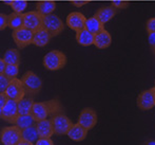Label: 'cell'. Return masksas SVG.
Instances as JSON below:
<instances>
[{
	"label": "cell",
	"instance_id": "obj_1",
	"mask_svg": "<svg viewBox=\"0 0 155 145\" xmlns=\"http://www.w3.org/2000/svg\"><path fill=\"white\" fill-rule=\"evenodd\" d=\"M61 105L58 100H51L48 102L34 103L31 111V116L36 122L45 120L49 116H54L58 113H61Z\"/></svg>",
	"mask_w": 155,
	"mask_h": 145
},
{
	"label": "cell",
	"instance_id": "obj_2",
	"mask_svg": "<svg viewBox=\"0 0 155 145\" xmlns=\"http://www.w3.org/2000/svg\"><path fill=\"white\" fill-rule=\"evenodd\" d=\"M67 64V57L61 51L53 50L47 53L43 57V66L45 69L56 71L63 68Z\"/></svg>",
	"mask_w": 155,
	"mask_h": 145
},
{
	"label": "cell",
	"instance_id": "obj_3",
	"mask_svg": "<svg viewBox=\"0 0 155 145\" xmlns=\"http://www.w3.org/2000/svg\"><path fill=\"white\" fill-rule=\"evenodd\" d=\"M21 82H22L27 94L31 95V98L36 95L37 93H39V91L42 88V81H41V78L32 71L25 72L21 76Z\"/></svg>",
	"mask_w": 155,
	"mask_h": 145
},
{
	"label": "cell",
	"instance_id": "obj_4",
	"mask_svg": "<svg viewBox=\"0 0 155 145\" xmlns=\"http://www.w3.org/2000/svg\"><path fill=\"white\" fill-rule=\"evenodd\" d=\"M21 131L22 130L16 125L2 128L0 133V141L2 145H17L22 139Z\"/></svg>",
	"mask_w": 155,
	"mask_h": 145
},
{
	"label": "cell",
	"instance_id": "obj_5",
	"mask_svg": "<svg viewBox=\"0 0 155 145\" xmlns=\"http://www.w3.org/2000/svg\"><path fill=\"white\" fill-rule=\"evenodd\" d=\"M43 29H45L51 34V36H56L63 31V22L58 16L50 14L43 16Z\"/></svg>",
	"mask_w": 155,
	"mask_h": 145
},
{
	"label": "cell",
	"instance_id": "obj_6",
	"mask_svg": "<svg viewBox=\"0 0 155 145\" xmlns=\"http://www.w3.org/2000/svg\"><path fill=\"white\" fill-rule=\"evenodd\" d=\"M12 36L15 43L17 45V47L19 49H23V48L28 47V46L32 43L33 37H34V32L30 29L22 27L21 29L13 31Z\"/></svg>",
	"mask_w": 155,
	"mask_h": 145
},
{
	"label": "cell",
	"instance_id": "obj_7",
	"mask_svg": "<svg viewBox=\"0 0 155 145\" xmlns=\"http://www.w3.org/2000/svg\"><path fill=\"white\" fill-rule=\"evenodd\" d=\"M51 120L52 123H53L55 135L57 136L68 135L71 127L73 126V123L71 122V120L67 116L62 115V113H58V115L52 116Z\"/></svg>",
	"mask_w": 155,
	"mask_h": 145
},
{
	"label": "cell",
	"instance_id": "obj_8",
	"mask_svg": "<svg viewBox=\"0 0 155 145\" xmlns=\"http://www.w3.org/2000/svg\"><path fill=\"white\" fill-rule=\"evenodd\" d=\"M5 94L10 100H14L16 102H19L22 98H25L27 92H25V89L23 87L21 80H18L17 78L11 80V83L8 85V89H6Z\"/></svg>",
	"mask_w": 155,
	"mask_h": 145
},
{
	"label": "cell",
	"instance_id": "obj_9",
	"mask_svg": "<svg viewBox=\"0 0 155 145\" xmlns=\"http://www.w3.org/2000/svg\"><path fill=\"white\" fill-rule=\"evenodd\" d=\"M43 26V16L38 11H32L23 14V27L33 32L41 29Z\"/></svg>",
	"mask_w": 155,
	"mask_h": 145
},
{
	"label": "cell",
	"instance_id": "obj_10",
	"mask_svg": "<svg viewBox=\"0 0 155 145\" xmlns=\"http://www.w3.org/2000/svg\"><path fill=\"white\" fill-rule=\"evenodd\" d=\"M18 104L16 101L8 100L3 108H0V116L3 121L14 125L18 118Z\"/></svg>",
	"mask_w": 155,
	"mask_h": 145
},
{
	"label": "cell",
	"instance_id": "obj_11",
	"mask_svg": "<svg viewBox=\"0 0 155 145\" xmlns=\"http://www.w3.org/2000/svg\"><path fill=\"white\" fill-rule=\"evenodd\" d=\"M77 123L90 130L97 124V113L92 108H84L78 116Z\"/></svg>",
	"mask_w": 155,
	"mask_h": 145
},
{
	"label": "cell",
	"instance_id": "obj_12",
	"mask_svg": "<svg viewBox=\"0 0 155 145\" xmlns=\"http://www.w3.org/2000/svg\"><path fill=\"white\" fill-rule=\"evenodd\" d=\"M86 21L87 18L84 15L79 12H72L67 17V26L75 32L84 30L86 28Z\"/></svg>",
	"mask_w": 155,
	"mask_h": 145
},
{
	"label": "cell",
	"instance_id": "obj_13",
	"mask_svg": "<svg viewBox=\"0 0 155 145\" xmlns=\"http://www.w3.org/2000/svg\"><path fill=\"white\" fill-rule=\"evenodd\" d=\"M137 106L141 110H150L155 106L154 89H149L143 91L137 98Z\"/></svg>",
	"mask_w": 155,
	"mask_h": 145
},
{
	"label": "cell",
	"instance_id": "obj_14",
	"mask_svg": "<svg viewBox=\"0 0 155 145\" xmlns=\"http://www.w3.org/2000/svg\"><path fill=\"white\" fill-rule=\"evenodd\" d=\"M36 127L40 138H51L55 133L53 123H52L51 119H45V120L38 121L36 123Z\"/></svg>",
	"mask_w": 155,
	"mask_h": 145
},
{
	"label": "cell",
	"instance_id": "obj_15",
	"mask_svg": "<svg viewBox=\"0 0 155 145\" xmlns=\"http://www.w3.org/2000/svg\"><path fill=\"white\" fill-rule=\"evenodd\" d=\"M88 131H89L88 129H86L84 126L76 123V124H73V126L71 127V129L69 130L67 136L71 140H73V141L80 142L86 139L87 135H88Z\"/></svg>",
	"mask_w": 155,
	"mask_h": 145
},
{
	"label": "cell",
	"instance_id": "obj_16",
	"mask_svg": "<svg viewBox=\"0 0 155 145\" xmlns=\"http://www.w3.org/2000/svg\"><path fill=\"white\" fill-rule=\"evenodd\" d=\"M112 43V37L110 33L106 30H102L101 32L95 34L94 38V46L98 49H107Z\"/></svg>",
	"mask_w": 155,
	"mask_h": 145
},
{
	"label": "cell",
	"instance_id": "obj_17",
	"mask_svg": "<svg viewBox=\"0 0 155 145\" xmlns=\"http://www.w3.org/2000/svg\"><path fill=\"white\" fill-rule=\"evenodd\" d=\"M51 37H52L51 34L47 30L41 28V29L37 30L36 32H34V37H33L32 43L36 46V47L42 48L49 43Z\"/></svg>",
	"mask_w": 155,
	"mask_h": 145
},
{
	"label": "cell",
	"instance_id": "obj_18",
	"mask_svg": "<svg viewBox=\"0 0 155 145\" xmlns=\"http://www.w3.org/2000/svg\"><path fill=\"white\" fill-rule=\"evenodd\" d=\"M94 38H95V34L91 33L87 29L76 32V41L84 47H89L91 45H94Z\"/></svg>",
	"mask_w": 155,
	"mask_h": 145
},
{
	"label": "cell",
	"instance_id": "obj_19",
	"mask_svg": "<svg viewBox=\"0 0 155 145\" xmlns=\"http://www.w3.org/2000/svg\"><path fill=\"white\" fill-rule=\"evenodd\" d=\"M115 15H116V8L111 5V6H104V8L99 9L94 16L97 17V18L104 25V23H107L108 21H110Z\"/></svg>",
	"mask_w": 155,
	"mask_h": 145
},
{
	"label": "cell",
	"instance_id": "obj_20",
	"mask_svg": "<svg viewBox=\"0 0 155 145\" xmlns=\"http://www.w3.org/2000/svg\"><path fill=\"white\" fill-rule=\"evenodd\" d=\"M88 31H90L93 34H97V33L101 32L102 30H104V23L97 18V17L93 16L90 17V18H87L86 21V28Z\"/></svg>",
	"mask_w": 155,
	"mask_h": 145
},
{
	"label": "cell",
	"instance_id": "obj_21",
	"mask_svg": "<svg viewBox=\"0 0 155 145\" xmlns=\"http://www.w3.org/2000/svg\"><path fill=\"white\" fill-rule=\"evenodd\" d=\"M36 9L42 16H47L50 15L55 11L56 9V3L55 1H38L36 4Z\"/></svg>",
	"mask_w": 155,
	"mask_h": 145
},
{
	"label": "cell",
	"instance_id": "obj_22",
	"mask_svg": "<svg viewBox=\"0 0 155 145\" xmlns=\"http://www.w3.org/2000/svg\"><path fill=\"white\" fill-rule=\"evenodd\" d=\"M21 136H22L23 140H27V141L32 142V143H34V144L36 143L39 138H40L39 137L38 130H37L36 125H33V126H30L25 129H22Z\"/></svg>",
	"mask_w": 155,
	"mask_h": 145
},
{
	"label": "cell",
	"instance_id": "obj_23",
	"mask_svg": "<svg viewBox=\"0 0 155 145\" xmlns=\"http://www.w3.org/2000/svg\"><path fill=\"white\" fill-rule=\"evenodd\" d=\"M18 104V113L19 116H25V115H31V111L33 108V102L32 98H25L21 101L17 102Z\"/></svg>",
	"mask_w": 155,
	"mask_h": 145
},
{
	"label": "cell",
	"instance_id": "obj_24",
	"mask_svg": "<svg viewBox=\"0 0 155 145\" xmlns=\"http://www.w3.org/2000/svg\"><path fill=\"white\" fill-rule=\"evenodd\" d=\"M8 65H18L20 64V53L17 49H8L5 51L3 56Z\"/></svg>",
	"mask_w": 155,
	"mask_h": 145
},
{
	"label": "cell",
	"instance_id": "obj_25",
	"mask_svg": "<svg viewBox=\"0 0 155 145\" xmlns=\"http://www.w3.org/2000/svg\"><path fill=\"white\" fill-rule=\"evenodd\" d=\"M23 27V14L12 13L8 15V28L12 30H18Z\"/></svg>",
	"mask_w": 155,
	"mask_h": 145
},
{
	"label": "cell",
	"instance_id": "obj_26",
	"mask_svg": "<svg viewBox=\"0 0 155 145\" xmlns=\"http://www.w3.org/2000/svg\"><path fill=\"white\" fill-rule=\"evenodd\" d=\"M36 121L34 120V118L31 115H25V116H18L16 122H15L14 125H16L17 127L22 130V129H25L30 126H33V125H36Z\"/></svg>",
	"mask_w": 155,
	"mask_h": 145
},
{
	"label": "cell",
	"instance_id": "obj_27",
	"mask_svg": "<svg viewBox=\"0 0 155 145\" xmlns=\"http://www.w3.org/2000/svg\"><path fill=\"white\" fill-rule=\"evenodd\" d=\"M27 6L28 2L25 0H14L11 4V8L13 9V11L15 13H19V14H22V12L27 9Z\"/></svg>",
	"mask_w": 155,
	"mask_h": 145
},
{
	"label": "cell",
	"instance_id": "obj_28",
	"mask_svg": "<svg viewBox=\"0 0 155 145\" xmlns=\"http://www.w3.org/2000/svg\"><path fill=\"white\" fill-rule=\"evenodd\" d=\"M18 73H19L18 65H8L3 74L5 76H8L10 80H13V78H16Z\"/></svg>",
	"mask_w": 155,
	"mask_h": 145
},
{
	"label": "cell",
	"instance_id": "obj_29",
	"mask_svg": "<svg viewBox=\"0 0 155 145\" xmlns=\"http://www.w3.org/2000/svg\"><path fill=\"white\" fill-rule=\"evenodd\" d=\"M10 83L11 80L8 76H5L4 74H0V93H5Z\"/></svg>",
	"mask_w": 155,
	"mask_h": 145
},
{
	"label": "cell",
	"instance_id": "obj_30",
	"mask_svg": "<svg viewBox=\"0 0 155 145\" xmlns=\"http://www.w3.org/2000/svg\"><path fill=\"white\" fill-rule=\"evenodd\" d=\"M6 27H8V15L1 13L0 14V30L3 31Z\"/></svg>",
	"mask_w": 155,
	"mask_h": 145
},
{
	"label": "cell",
	"instance_id": "obj_31",
	"mask_svg": "<svg viewBox=\"0 0 155 145\" xmlns=\"http://www.w3.org/2000/svg\"><path fill=\"white\" fill-rule=\"evenodd\" d=\"M35 145H54L51 138H39Z\"/></svg>",
	"mask_w": 155,
	"mask_h": 145
},
{
	"label": "cell",
	"instance_id": "obj_32",
	"mask_svg": "<svg viewBox=\"0 0 155 145\" xmlns=\"http://www.w3.org/2000/svg\"><path fill=\"white\" fill-rule=\"evenodd\" d=\"M146 28H147L148 33L155 32V17H153V18H150L149 20L147 21V26H146Z\"/></svg>",
	"mask_w": 155,
	"mask_h": 145
},
{
	"label": "cell",
	"instance_id": "obj_33",
	"mask_svg": "<svg viewBox=\"0 0 155 145\" xmlns=\"http://www.w3.org/2000/svg\"><path fill=\"white\" fill-rule=\"evenodd\" d=\"M112 5L116 9H126L129 5V3L127 1H113Z\"/></svg>",
	"mask_w": 155,
	"mask_h": 145
},
{
	"label": "cell",
	"instance_id": "obj_34",
	"mask_svg": "<svg viewBox=\"0 0 155 145\" xmlns=\"http://www.w3.org/2000/svg\"><path fill=\"white\" fill-rule=\"evenodd\" d=\"M148 43H149L150 47L152 49L155 47V32H149V34H148Z\"/></svg>",
	"mask_w": 155,
	"mask_h": 145
},
{
	"label": "cell",
	"instance_id": "obj_35",
	"mask_svg": "<svg viewBox=\"0 0 155 145\" xmlns=\"http://www.w3.org/2000/svg\"><path fill=\"white\" fill-rule=\"evenodd\" d=\"M8 100L10 98H8L5 93H0V108H3L6 105V103L8 102Z\"/></svg>",
	"mask_w": 155,
	"mask_h": 145
},
{
	"label": "cell",
	"instance_id": "obj_36",
	"mask_svg": "<svg viewBox=\"0 0 155 145\" xmlns=\"http://www.w3.org/2000/svg\"><path fill=\"white\" fill-rule=\"evenodd\" d=\"M6 66H8V64L5 63L4 58H1V59H0V74H3V73H4Z\"/></svg>",
	"mask_w": 155,
	"mask_h": 145
},
{
	"label": "cell",
	"instance_id": "obj_37",
	"mask_svg": "<svg viewBox=\"0 0 155 145\" xmlns=\"http://www.w3.org/2000/svg\"><path fill=\"white\" fill-rule=\"evenodd\" d=\"M87 3H88V1H72V4L77 6V8H81V6L86 5Z\"/></svg>",
	"mask_w": 155,
	"mask_h": 145
},
{
	"label": "cell",
	"instance_id": "obj_38",
	"mask_svg": "<svg viewBox=\"0 0 155 145\" xmlns=\"http://www.w3.org/2000/svg\"><path fill=\"white\" fill-rule=\"evenodd\" d=\"M17 145H35L34 143H32V142H29V141H27V140H23V139H21V141L19 142Z\"/></svg>",
	"mask_w": 155,
	"mask_h": 145
},
{
	"label": "cell",
	"instance_id": "obj_39",
	"mask_svg": "<svg viewBox=\"0 0 155 145\" xmlns=\"http://www.w3.org/2000/svg\"><path fill=\"white\" fill-rule=\"evenodd\" d=\"M12 1H4V4H6V5H11V4H12Z\"/></svg>",
	"mask_w": 155,
	"mask_h": 145
},
{
	"label": "cell",
	"instance_id": "obj_40",
	"mask_svg": "<svg viewBox=\"0 0 155 145\" xmlns=\"http://www.w3.org/2000/svg\"><path fill=\"white\" fill-rule=\"evenodd\" d=\"M153 89H154V101H155V87L153 88Z\"/></svg>",
	"mask_w": 155,
	"mask_h": 145
},
{
	"label": "cell",
	"instance_id": "obj_41",
	"mask_svg": "<svg viewBox=\"0 0 155 145\" xmlns=\"http://www.w3.org/2000/svg\"><path fill=\"white\" fill-rule=\"evenodd\" d=\"M152 50H153V53L155 54V47H154V48H153V49H152Z\"/></svg>",
	"mask_w": 155,
	"mask_h": 145
}]
</instances>
